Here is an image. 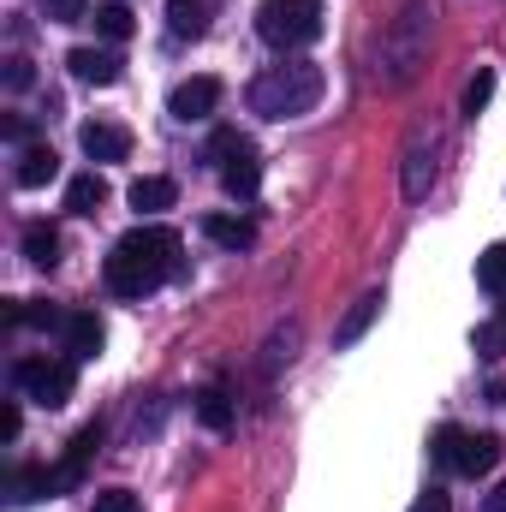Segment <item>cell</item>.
I'll use <instances>...</instances> for the list:
<instances>
[{"mask_svg": "<svg viewBox=\"0 0 506 512\" xmlns=\"http://www.w3.org/2000/svg\"><path fill=\"white\" fill-rule=\"evenodd\" d=\"M12 382H18L24 399H36V405L54 411V405L72 399V382H78V376H72L66 358H18V364H12Z\"/></svg>", "mask_w": 506, "mask_h": 512, "instance_id": "5b68a950", "label": "cell"}, {"mask_svg": "<svg viewBox=\"0 0 506 512\" xmlns=\"http://www.w3.org/2000/svg\"><path fill=\"white\" fill-rule=\"evenodd\" d=\"M18 423H24L18 405H6V411H0V441H18Z\"/></svg>", "mask_w": 506, "mask_h": 512, "instance_id": "1f68e13d", "label": "cell"}, {"mask_svg": "<svg viewBox=\"0 0 506 512\" xmlns=\"http://www.w3.org/2000/svg\"><path fill=\"white\" fill-rule=\"evenodd\" d=\"M167 30L173 36H203L209 30V0H167Z\"/></svg>", "mask_w": 506, "mask_h": 512, "instance_id": "ac0fdd59", "label": "cell"}, {"mask_svg": "<svg viewBox=\"0 0 506 512\" xmlns=\"http://www.w3.org/2000/svg\"><path fill=\"white\" fill-rule=\"evenodd\" d=\"M78 143H84L90 161H126L131 155V131L114 126V120H90V126L78 131Z\"/></svg>", "mask_w": 506, "mask_h": 512, "instance_id": "30bf717a", "label": "cell"}, {"mask_svg": "<svg viewBox=\"0 0 506 512\" xmlns=\"http://www.w3.org/2000/svg\"><path fill=\"white\" fill-rule=\"evenodd\" d=\"M120 251H131L149 274H155V280H173L185 245H179V233H173V227H131L126 239H120Z\"/></svg>", "mask_w": 506, "mask_h": 512, "instance_id": "8992f818", "label": "cell"}, {"mask_svg": "<svg viewBox=\"0 0 506 512\" xmlns=\"http://www.w3.org/2000/svg\"><path fill=\"white\" fill-rule=\"evenodd\" d=\"M489 512H506V483L495 489V495H489Z\"/></svg>", "mask_w": 506, "mask_h": 512, "instance_id": "d6a6232c", "label": "cell"}, {"mask_svg": "<svg viewBox=\"0 0 506 512\" xmlns=\"http://www.w3.org/2000/svg\"><path fill=\"white\" fill-rule=\"evenodd\" d=\"M506 352V322H483L477 328V358H501Z\"/></svg>", "mask_w": 506, "mask_h": 512, "instance_id": "4316f807", "label": "cell"}, {"mask_svg": "<svg viewBox=\"0 0 506 512\" xmlns=\"http://www.w3.org/2000/svg\"><path fill=\"white\" fill-rule=\"evenodd\" d=\"M96 30H102L108 42H126L131 30H137V18H131L126 0H108V6H96Z\"/></svg>", "mask_w": 506, "mask_h": 512, "instance_id": "ffe728a7", "label": "cell"}, {"mask_svg": "<svg viewBox=\"0 0 506 512\" xmlns=\"http://www.w3.org/2000/svg\"><path fill=\"white\" fill-rule=\"evenodd\" d=\"M30 84H36L30 60H24V54H12V60H6V90H30Z\"/></svg>", "mask_w": 506, "mask_h": 512, "instance_id": "f1b7e54d", "label": "cell"}, {"mask_svg": "<svg viewBox=\"0 0 506 512\" xmlns=\"http://www.w3.org/2000/svg\"><path fill=\"white\" fill-rule=\"evenodd\" d=\"M429 185H435V143H429V137H411V149H405V173H399V191H405V203H423Z\"/></svg>", "mask_w": 506, "mask_h": 512, "instance_id": "9c48e42d", "label": "cell"}, {"mask_svg": "<svg viewBox=\"0 0 506 512\" xmlns=\"http://www.w3.org/2000/svg\"><path fill=\"white\" fill-rule=\"evenodd\" d=\"M495 465H501V435H465L459 471H465V477H489Z\"/></svg>", "mask_w": 506, "mask_h": 512, "instance_id": "9a60e30c", "label": "cell"}, {"mask_svg": "<svg viewBox=\"0 0 506 512\" xmlns=\"http://www.w3.org/2000/svg\"><path fill=\"white\" fill-rule=\"evenodd\" d=\"M203 233H209L221 251H251L256 245V227L239 221V215H203Z\"/></svg>", "mask_w": 506, "mask_h": 512, "instance_id": "2e32d148", "label": "cell"}, {"mask_svg": "<svg viewBox=\"0 0 506 512\" xmlns=\"http://www.w3.org/2000/svg\"><path fill=\"white\" fill-rule=\"evenodd\" d=\"M501 322H506V298H501Z\"/></svg>", "mask_w": 506, "mask_h": 512, "instance_id": "836d02e7", "label": "cell"}, {"mask_svg": "<svg viewBox=\"0 0 506 512\" xmlns=\"http://www.w3.org/2000/svg\"><path fill=\"white\" fill-rule=\"evenodd\" d=\"M173 197H179V185L173 179H161V173H143V179H131L126 203L137 215H161V209H173Z\"/></svg>", "mask_w": 506, "mask_h": 512, "instance_id": "4fadbf2b", "label": "cell"}, {"mask_svg": "<svg viewBox=\"0 0 506 512\" xmlns=\"http://www.w3.org/2000/svg\"><path fill=\"white\" fill-rule=\"evenodd\" d=\"M256 36L280 54L310 48L322 36V0H262L256 6Z\"/></svg>", "mask_w": 506, "mask_h": 512, "instance_id": "3957f363", "label": "cell"}, {"mask_svg": "<svg viewBox=\"0 0 506 512\" xmlns=\"http://www.w3.org/2000/svg\"><path fill=\"white\" fill-rule=\"evenodd\" d=\"M209 155L221 161V185H227V197H239V203H251L256 191H262V161H256V149L239 137V131H215L209 137Z\"/></svg>", "mask_w": 506, "mask_h": 512, "instance_id": "277c9868", "label": "cell"}, {"mask_svg": "<svg viewBox=\"0 0 506 512\" xmlns=\"http://www.w3.org/2000/svg\"><path fill=\"white\" fill-rule=\"evenodd\" d=\"M0 137H6V143H30V120H24V114H6V120H0Z\"/></svg>", "mask_w": 506, "mask_h": 512, "instance_id": "f546056e", "label": "cell"}, {"mask_svg": "<svg viewBox=\"0 0 506 512\" xmlns=\"http://www.w3.org/2000/svg\"><path fill=\"white\" fill-rule=\"evenodd\" d=\"M411 512H453V501H447L441 489H429V495H417V501H411Z\"/></svg>", "mask_w": 506, "mask_h": 512, "instance_id": "4dcf8cb0", "label": "cell"}, {"mask_svg": "<svg viewBox=\"0 0 506 512\" xmlns=\"http://www.w3.org/2000/svg\"><path fill=\"white\" fill-rule=\"evenodd\" d=\"M42 495H54V471H18V477H12V501H18V507H30V501H42Z\"/></svg>", "mask_w": 506, "mask_h": 512, "instance_id": "603a6c76", "label": "cell"}, {"mask_svg": "<svg viewBox=\"0 0 506 512\" xmlns=\"http://www.w3.org/2000/svg\"><path fill=\"white\" fill-rule=\"evenodd\" d=\"M54 173H60V155H54L48 143H24V155H18V185H24V191H42Z\"/></svg>", "mask_w": 506, "mask_h": 512, "instance_id": "5bb4252c", "label": "cell"}, {"mask_svg": "<svg viewBox=\"0 0 506 512\" xmlns=\"http://www.w3.org/2000/svg\"><path fill=\"white\" fill-rule=\"evenodd\" d=\"M48 24H84L90 18V0H42Z\"/></svg>", "mask_w": 506, "mask_h": 512, "instance_id": "484cf974", "label": "cell"}, {"mask_svg": "<svg viewBox=\"0 0 506 512\" xmlns=\"http://www.w3.org/2000/svg\"><path fill=\"white\" fill-rule=\"evenodd\" d=\"M381 316V292H364L346 316H340V328H334V352H352L364 334H370V322Z\"/></svg>", "mask_w": 506, "mask_h": 512, "instance_id": "8fae6325", "label": "cell"}, {"mask_svg": "<svg viewBox=\"0 0 506 512\" xmlns=\"http://www.w3.org/2000/svg\"><path fill=\"white\" fill-rule=\"evenodd\" d=\"M465 435H471V429H459V423H441V429H435V447H429V453H435V459H441L447 471H459V447H465Z\"/></svg>", "mask_w": 506, "mask_h": 512, "instance_id": "d4e9b609", "label": "cell"}, {"mask_svg": "<svg viewBox=\"0 0 506 512\" xmlns=\"http://www.w3.org/2000/svg\"><path fill=\"white\" fill-rule=\"evenodd\" d=\"M24 256H30L36 268H54V262H60V233H54V227H24Z\"/></svg>", "mask_w": 506, "mask_h": 512, "instance_id": "44dd1931", "label": "cell"}, {"mask_svg": "<svg viewBox=\"0 0 506 512\" xmlns=\"http://www.w3.org/2000/svg\"><path fill=\"white\" fill-rule=\"evenodd\" d=\"M322 102V66L310 60H286V66H268L251 78V114L262 120H298Z\"/></svg>", "mask_w": 506, "mask_h": 512, "instance_id": "7a4b0ae2", "label": "cell"}, {"mask_svg": "<svg viewBox=\"0 0 506 512\" xmlns=\"http://www.w3.org/2000/svg\"><path fill=\"white\" fill-rule=\"evenodd\" d=\"M429 0H405L399 18L381 30V48H376V78L381 90H411L429 66Z\"/></svg>", "mask_w": 506, "mask_h": 512, "instance_id": "6da1fadb", "label": "cell"}, {"mask_svg": "<svg viewBox=\"0 0 506 512\" xmlns=\"http://www.w3.org/2000/svg\"><path fill=\"white\" fill-rule=\"evenodd\" d=\"M167 108H173V120H185V126L209 120V114L221 108V78H185V84L167 96Z\"/></svg>", "mask_w": 506, "mask_h": 512, "instance_id": "52a82bcc", "label": "cell"}, {"mask_svg": "<svg viewBox=\"0 0 506 512\" xmlns=\"http://www.w3.org/2000/svg\"><path fill=\"white\" fill-rule=\"evenodd\" d=\"M477 286L506 298V245H489V251L477 256Z\"/></svg>", "mask_w": 506, "mask_h": 512, "instance_id": "7402d4cb", "label": "cell"}, {"mask_svg": "<svg viewBox=\"0 0 506 512\" xmlns=\"http://www.w3.org/2000/svg\"><path fill=\"white\" fill-rule=\"evenodd\" d=\"M197 417H203L215 435H227V429H233V399H227V387H203V393H197Z\"/></svg>", "mask_w": 506, "mask_h": 512, "instance_id": "d6986e66", "label": "cell"}, {"mask_svg": "<svg viewBox=\"0 0 506 512\" xmlns=\"http://www.w3.org/2000/svg\"><path fill=\"white\" fill-rule=\"evenodd\" d=\"M489 102H495V72H489V66H477V78L465 84V120H477Z\"/></svg>", "mask_w": 506, "mask_h": 512, "instance_id": "cb8c5ba5", "label": "cell"}, {"mask_svg": "<svg viewBox=\"0 0 506 512\" xmlns=\"http://www.w3.org/2000/svg\"><path fill=\"white\" fill-rule=\"evenodd\" d=\"M66 66H72V78H78V84H96V90L120 84V72H126V60H120L114 48H72V54H66Z\"/></svg>", "mask_w": 506, "mask_h": 512, "instance_id": "ba28073f", "label": "cell"}, {"mask_svg": "<svg viewBox=\"0 0 506 512\" xmlns=\"http://www.w3.org/2000/svg\"><path fill=\"white\" fill-rule=\"evenodd\" d=\"M90 512H143V507H137V495H131V489H102Z\"/></svg>", "mask_w": 506, "mask_h": 512, "instance_id": "83f0119b", "label": "cell"}, {"mask_svg": "<svg viewBox=\"0 0 506 512\" xmlns=\"http://www.w3.org/2000/svg\"><path fill=\"white\" fill-rule=\"evenodd\" d=\"M102 203H108V179H102V173H78V179L66 185V209H72V215H96Z\"/></svg>", "mask_w": 506, "mask_h": 512, "instance_id": "e0dca14e", "label": "cell"}, {"mask_svg": "<svg viewBox=\"0 0 506 512\" xmlns=\"http://www.w3.org/2000/svg\"><path fill=\"white\" fill-rule=\"evenodd\" d=\"M60 334H66V352H72V358H96L102 340H108V328H102L96 310H72V322H66Z\"/></svg>", "mask_w": 506, "mask_h": 512, "instance_id": "7c38bea8", "label": "cell"}]
</instances>
